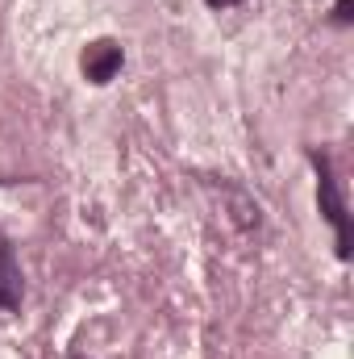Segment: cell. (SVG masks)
I'll return each mask as SVG.
<instances>
[{
    "label": "cell",
    "instance_id": "cell-3",
    "mask_svg": "<svg viewBox=\"0 0 354 359\" xmlns=\"http://www.w3.org/2000/svg\"><path fill=\"white\" fill-rule=\"evenodd\" d=\"M351 4H354V0H338V8H334V21H342V25H346V21H351Z\"/></svg>",
    "mask_w": 354,
    "mask_h": 359
},
{
    "label": "cell",
    "instance_id": "cell-4",
    "mask_svg": "<svg viewBox=\"0 0 354 359\" xmlns=\"http://www.w3.org/2000/svg\"><path fill=\"white\" fill-rule=\"evenodd\" d=\"M208 8H234V4H242V0H204Z\"/></svg>",
    "mask_w": 354,
    "mask_h": 359
},
{
    "label": "cell",
    "instance_id": "cell-5",
    "mask_svg": "<svg viewBox=\"0 0 354 359\" xmlns=\"http://www.w3.org/2000/svg\"><path fill=\"white\" fill-rule=\"evenodd\" d=\"M76 359H84V355H76Z\"/></svg>",
    "mask_w": 354,
    "mask_h": 359
},
{
    "label": "cell",
    "instance_id": "cell-2",
    "mask_svg": "<svg viewBox=\"0 0 354 359\" xmlns=\"http://www.w3.org/2000/svg\"><path fill=\"white\" fill-rule=\"evenodd\" d=\"M121 63H125V50L113 38H96V42L84 46V55H80V72H84L88 84H108L121 72Z\"/></svg>",
    "mask_w": 354,
    "mask_h": 359
},
{
    "label": "cell",
    "instance_id": "cell-1",
    "mask_svg": "<svg viewBox=\"0 0 354 359\" xmlns=\"http://www.w3.org/2000/svg\"><path fill=\"white\" fill-rule=\"evenodd\" d=\"M313 163H317V205L325 213V222L334 226L338 234V259H351V217H346V201L338 192V180L330 172V159H321L313 151Z\"/></svg>",
    "mask_w": 354,
    "mask_h": 359
}]
</instances>
